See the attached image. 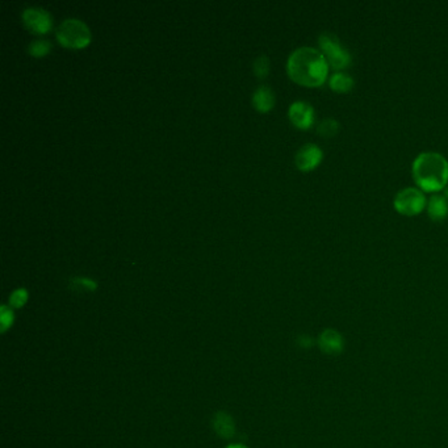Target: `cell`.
Here are the masks:
<instances>
[{
    "label": "cell",
    "mask_w": 448,
    "mask_h": 448,
    "mask_svg": "<svg viewBox=\"0 0 448 448\" xmlns=\"http://www.w3.org/2000/svg\"><path fill=\"white\" fill-rule=\"evenodd\" d=\"M443 191H445V195H443V196L446 197L448 200V185L445 188V190H443Z\"/></svg>",
    "instance_id": "21"
},
{
    "label": "cell",
    "mask_w": 448,
    "mask_h": 448,
    "mask_svg": "<svg viewBox=\"0 0 448 448\" xmlns=\"http://www.w3.org/2000/svg\"><path fill=\"white\" fill-rule=\"evenodd\" d=\"M74 287L78 288H84V289H90V291H94L96 289V283L95 281H90V279H83V278H75L74 279Z\"/></svg>",
    "instance_id": "18"
},
{
    "label": "cell",
    "mask_w": 448,
    "mask_h": 448,
    "mask_svg": "<svg viewBox=\"0 0 448 448\" xmlns=\"http://www.w3.org/2000/svg\"><path fill=\"white\" fill-rule=\"evenodd\" d=\"M214 429L218 433V435L224 436V438H229L234 434V423L233 420L227 416V414H217L216 420H214Z\"/></svg>",
    "instance_id": "13"
},
{
    "label": "cell",
    "mask_w": 448,
    "mask_h": 448,
    "mask_svg": "<svg viewBox=\"0 0 448 448\" xmlns=\"http://www.w3.org/2000/svg\"><path fill=\"white\" fill-rule=\"evenodd\" d=\"M50 50H52V43L48 40H36L29 43L28 53L36 58L48 56Z\"/></svg>",
    "instance_id": "15"
},
{
    "label": "cell",
    "mask_w": 448,
    "mask_h": 448,
    "mask_svg": "<svg viewBox=\"0 0 448 448\" xmlns=\"http://www.w3.org/2000/svg\"><path fill=\"white\" fill-rule=\"evenodd\" d=\"M329 85L336 92L346 94V92H349V91H351L354 88L355 81H354V78L350 77L349 74L336 71V72H334L332 75V78L329 79Z\"/></svg>",
    "instance_id": "12"
},
{
    "label": "cell",
    "mask_w": 448,
    "mask_h": 448,
    "mask_svg": "<svg viewBox=\"0 0 448 448\" xmlns=\"http://www.w3.org/2000/svg\"><path fill=\"white\" fill-rule=\"evenodd\" d=\"M27 300H28V292L24 288L16 289L10 297V303L14 308H21L27 303Z\"/></svg>",
    "instance_id": "17"
},
{
    "label": "cell",
    "mask_w": 448,
    "mask_h": 448,
    "mask_svg": "<svg viewBox=\"0 0 448 448\" xmlns=\"http://www.w3.org/2000/svg\"><path fill=\"white\" fill-rule=\"evenodd\" d=\"M318 43L329 66L334 70H345L351 65L350 52L342 45L336 34L325 32L318 37Z\"/></svg>",
    "instance_id": "4"
},
{
    "label": "cell",
    "mask_w": 448,
    "mask_h": 448,
    "mask_svg": "<svg viewBox=\"0 0 448 448\" xmlns=\"http://www.w3.org/2000/svg\"><path fill=\"white\" fill-rule=\"evenodd\" d=\"M323 152L321 147L316 143H305L301 146L297 153L294 155V163L300 171L308 172L316 167L323 162Z\"/></svg>",
    "instance_id": "7"
},
{
    "label": "cell",
    "mask_w": 448,
    "mask_h": 448,
    "mask_svg": "<svg viewBox=\"0 0 448 448\" xmlns=\"http://www.w3.org/2000/svg\"><path fill=\"white\" fill-rule=\"evenodd\" d=\"M288 117L297 129L308 130L314 124L316 112H314V108L312 107V104H309L308 101L298 100V101H294L291 104V107L288 110Z\"/></svg>",
    "instance_id": "8"
},
{
    "label": "cell",
    "mask_w": 448,
    "mask_h": 448,
    "mask_svg": "<svg viewBox=\"0 0 448 448\" xmlns=\"http://www.w3.org/2000/svg\"><path fill=\"white\" fill-rule=\"evenodd\" d=\"M329 63L323 53L314 48L303 46L292 52L287 61L289 78L304 87H320L329 75Z\"/></svg>",
    "instance_id": "1"
},
{
    "label": "cell",
    "mask_w": 448,
    "mask_h": 448,
    "mask_svg": "<svg viewBox=\"0 0 448 448\" xmlns=\"http://www.w3.org/2000/svg\"><path fill=\"white\" fill-rule=\"evenodd\" d=\"M226 448H247L245 447V446H241V445H233V446H229V447Z\"/></svg>",
    "instance_id": "20"
},
{
    "label": "cell",
    "mask_w": 448,
    "mask_h": 448,
    "mask_svg": "<svg viewBox=\"0 0 448 448\" xmlns=\"http://www.w3.org/2000/svg\"><path fill=\"white\" fill-rule=\"evenodd\" d=\"M427 214L435 221L440 223L448 216V200L443 195H434L427 203Z\"/></svg>",
    "instance_id": "11"
},
{
    "label": "cell",
    "mask_w": 448,
    "mask_h": 448,
    "mask_svg": "<svg viewBox=\"0 0 448 448\" xmlns=\"http://www.w3.org/2000/svg\"><path fill=\"white\" fill-rule=\"evenodd\" d=\"M57 40L69 49H83L91 42V32L79 19H66L57 28Z\"/></svg>",
    "instance_id": "3"
},
{
    "label": "cell",
    "mask_w": 448,
    "mask_h": 448,
    "mask_svg": "<svg viewBox=\"0 0 448 448\" xmlns=\"http://www.w3.org/2000/svg\"><path fill=\"white\" fill-rule=\"evenodd\" d=\"M23 23L34 34H46L53 28V17L40 7H29L21 14Z\"/></svg>",
    "instance_id": "6"
},
{
    "label": "cell",
    "mask_w": 448,
    "mask_h": 448,
    "mask_svg": "<svg viewBox=\"0 0 448 448\" xmlns=\"http://www.w3.org/2000/svg\"><path fill=\"white\" fill-rule=\"evenodd\" d=\"M394 210L400 214L404 216H417L422 213V210L426 207V197L425 194L416 188V187H407L401 190L393 201Z\"/></svg>",
    "instance_id": "5"
},
{
    "label": "cell",
    "mask_w": 448,
    "mask_h": 448,
    "mask_svg": "<svg viewBox=\"0 0 448 448\" xmlns=\"http://www.w3.org/2000/svg\"><path fill=\"white\" fill-rule=\"evenodd\" d=\"M252 105L259 112L266 113L271 111L275 105L274 91L267 85L258 87L252 94Z\"/></svg>",
    "instance_id": "10"
},
{
    "label": "cell",
    "mask_w": 448,
    "mask_h": 448,
    "mask_svg": "<svg viewBox=\"0 0 448 448\" xmlns=\"http://www.w3.org/2000/svg\"><path fill=\"white\" fill-rule=\"evenodd\" d=\"M14 321V314L10 309L7 307H1V325H3V332L11 326V323Z\"/></svg>",
    "instance_id": "19"
},
{
    "label": "cell",
    "mask_w": 448,
    "mask_h": 448,
    "mask_svg": "<svg viewBox=\"0 0 448 448\" xmlns=\"http://www.w3.org/2000/svg\"><path fill=\"white\" fill-rule=\"evenodd\" d=\"M413 179L425 192H438L447 187L448 161L439 153H420L411 165Z\"/></svg>",
    "instance_id": "2"
},
{
    "label": "cell",
    "mask_w": 448,
    "mask_h": 448,
    "mask_svg": "<svg viewBox=\"0 0 448 448\" xmlns=\"http://www.w3.org/2000/svg\"><path fill=\"white\" fill-rule=\"evenodd\" d=\"M318 346L326 355H339L345 349V340L336 329H326L318 338Z\"/></svg>",
    "instance_id": "9"
},
{
    "label": "cell",
    "mask_w": 448,
    "mask_h": 448,
    "mask_svg": "<svg viewBox=\"0 0 448 448\" xmlns=\"http://www.w3.org/2000/svg\"><path fill=\"white\" fill-rule=\"evenodd\" d=\"M339 123L333 117L323 119V121L317 126L318 134H321L325 139H332L338 134L339 132Z\"/></svg>",
    "instance_id": "14"
},
{
    "label": "cell",
    "mask_w": 448,
    "mask_h": 448,
    "mask_svg": "<svg viewBox=\"0 0 448 448\" xmlns=\"http://www.w3.org/2000/svg\"><path fill=\"white\" fill-rule=\"evenodd\" d=\"M252 70L255 77L259 79H265L269 74V59L267 56H259L252 63Z\"/></svg>",
    "instance_id": "16"
}]
</instances>
